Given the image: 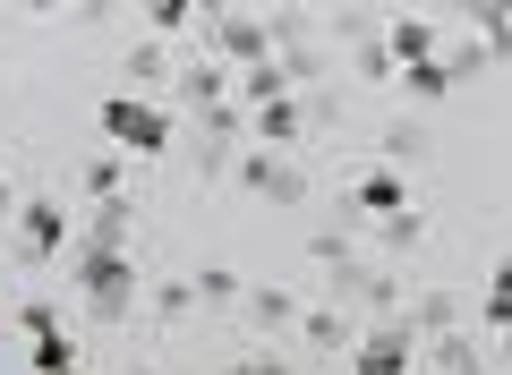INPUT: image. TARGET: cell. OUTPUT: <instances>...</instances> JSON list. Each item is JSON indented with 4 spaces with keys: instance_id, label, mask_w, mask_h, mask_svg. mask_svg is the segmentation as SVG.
<instances>
[{
    "instance_id": "5bb4252c",
    "label": "cell",
    "mask_w": 512,
    "mask_h": 375,
    "mask_svg": "<svg viewBox=\"0 0 512 375\" xmlns=\"http://www.w3.org/2000/svg\"><path fill=\"white\" fill-rule=\"evenodd\" d=\"M239 375H282V367H274V358H248V367H239Z\"/></svg>"
},
{
    "instance_id": "ba28073f",
    "label": "cell",
    "mask_w": 512,
    "mask_h": 375,
    "mask_svg": "<svg viewBox=\"0 0 512 375\" xmlns=\"http://www.w3.org/2000/svg\"><path fill=\"white\" fill-rule=\"evenodd\" d=\"M248 188H265V197H299V171H282L274 154H256L248 162Z\"/></svg>"
},
{
    "instance_id": "277c9868",
    "label": "cell",
    "mask_w": 512,
    "mask_h": 375,
    "mask_svg": "<svg viewBox=\"0 0 512 375\" xmlns=\"http://www.w3.org/2000/svg\"><path fill=\"white\" fill-rule=\"evenodd\" d=\"M26 248H35V256L69 248V222H60V205H26Z\"/></svg>"
},
{
    "instance_id": "52a82bcc",
    "label": "cell",
    "mask_w": 512,
    "mask_h": 375,
    "mask_svg": "<svg viewBox=\"0 0 512 375\" xmlns=\"http://www.w3.org/2000/svg\"><path fill=\"white\" fill-rule=\"evenodd\" d=\"M35 367H43V375H77V350H69L60 324H52V333H35Z\"/></svg>"
},
{
    "instance_id": "5b68a950",
    "label": "cell",
    "mask_w": 512,
    "mask_h": 375,
    "mask_svg": "<svg viewBox=\"0 0 512 375\" xmlns=\"http://www.w3.org/2000/svg\"><path fill=\"white\" fill-rule=\"evenodd\" d=\"M359 205H367V214H410V205H402V171H367L359 179Z\"/></svg>"
},
{
    "instance_id": "3957f363",
    "label": "cell",
    "mask_w": 512,
    "mask_h": 375,
    "mask_svg": "<svg viewBox=\"0 0 512 375\" xmlns=\"http://www.w3.org/2000/svg\"><path fill=\"white\" fill-rule=\"evenodd\" d=\"M359 375H410V333L402 324H376L359 341Z\"/></svg>"
},
{
    "instance_id": "7c38bea8",
    "label": "cell",
    "mask_w": 512,
    "mask_h": 375,
    "mask_svg": "<svg viewBox=\"0 0 512 375\" xmlns=\"http://www.w3.org/2000/svg\"><path fill=\"white\" fill-rule=\"evenodd\" d=\"M487 316H495V324H512V256H504V273H495V299H487Z\"/></svg>"
},
{
    "instance_id": "7a4b0ae2",
    "label": "cell",
    "mask_w": 512,
    "mask_h": 375,
    "mask_svg": "<svg viewBox=\"0 0 512 375\" xmlns=\"http://www.w3.org/2000/svg\"><path fill=\"white\" fill-rule=\"evenodd\" d=\"M86 299H94V316H128V299H137V273H128L120 248H86Z\"/></svg>"
},
{
    "instance_id": "4fadbf2b",
    "label": "cell",
    "mask_w": 512,
    "mask_h": 375,
    "mask_svg": "<svg viewBox=\"0 0 512 375\" xmlns=\"http://www.w3.org/2000/svg\"><path fill=\"white\" fill-rule=\"evenodd\" d=\"M410 94H419V103H436V94H444V69H427V60H419V69H410Z\"/></svg>"
},
{
    "instance_id": "6da1fadb",
    "label": "cell",
    "mask_w": 512,
    "mask_h": 375,
    "mask_svg": "<svg viewBox=\"0 0 512 375\" xmlns=\"http://www.w3.org/2000/svg\"><path fill=\"white\" fill-rule=\"evenodd\" d=\"M103 128H111L120 145H137V154H163V145H171V120H163L154 103H137V94H111V103H103Z\"/></svg>"
},
{
    "instance_id": "8992f818",
    "label": "cell",
    "mask_w": 512,
    "mask_h": 375,
    "mask_svg": "<svg viewBox=\"0 0 512 375\" xmlns=\"http://www.w3.org/2000/svg\"><path fill=\"white\" fill-rule=\"evenodd\" d=\"M265 43H274V35H265L256 18H222V52H231V60H265Z\"/></svg>"
},
{
    "instance_id": "30bf717a",
    "label": "cell",
    "mask_w": 512,
    "mask_h": 375,
    "mask_svg": "<svg viewBox=\"0 0 512 375\" xmlns=\"http://www.w3.org/2000/svg\"><path fill=\"white\" fill-rule=\"evenodd\" d=\"M256 128H265V137H291V128H299V103H291V94H274V103H256Z\"/></svg>"
},
{
    "instance_id": "9a60e30c",
    "label": "cell",
    "mask_w": 512,
    "mask_h": 375,
    "mask_svg": "<svg viewBox=\"0 0 512 375\" xmlns=\"http://www.w3.org/2000/svg\"><path fill=\"white\" fill-rule=\"evenodd\" d=\"M461 375H487V367H478V358H461Z\"/></svg>"
},
{
    "instance_id": "9c48e42d",
    "label": "cell",
    "mask_w": 512,
    "mask_h": 375,
    "mask_svg": "<svg viewBox=\"0 0 512 375\" xmlns=\"http://www.w3.org/2000/svg\"><path fill=\"white\" fill-rule=\"evenodd\" d=\"M427 43H436L427 18H393V60H427Z\"/></svg>"
},
{
    "instance_id": "8fae6325",
    "label": "cell",
    "mask_w": 512,
    "mask_h": 375,
    "mask_svg": "<svg viewBox=\"0 0 512 375\" xmlns=\"http://www.w3.org/2000/svg\"><path fill=\"white\" fill-rule=\"evenodd\" d=\"M180 94H188V103H222V77H214V69H188Z\"/></svg>"
}]
</instances>
